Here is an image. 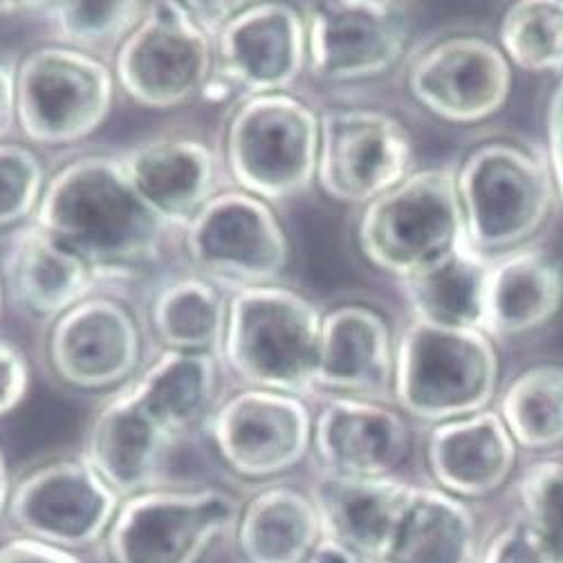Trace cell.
I'll list each match as a JSON object with an SVG mask.
<instances>
[{
	"instance_id": "1",
	"label": "cell",
	"mask_w": 563,
	"mask_h": 563,
	"mask_svg": "<svg viewBox=\"0 0 563 563\" xmlns=\"http://www.w3.org/2000/svg\"><path fill=\"white\" fill-rule=\"evenodd\" d=\"M43 232L81 261L133 265L157 250L155 211L124 168L92 157L52 183L41 205Z\"/></svg>"
},
{
	"instance_id": "2",
	"label": "cell",
	"mask_w": 563,
	"mask_h": 563,
	"mask_svg": "<svg viewBox=\"0 0 563 563\" xmlns=\"http://www.w3.org/2000/svg\"><path fill=\"white\" fill-rule=\"evenodd\" d=\"M396 393L420 420L449 422L481 413L494 398L498 357L483 330L416 319L396 353Z\"/></svg>"
},
{
	"instance_id": "3",
	"label": "cell",
	"mask_w": 563,
	"mask_h": 563,
	"mask_svg": "<svg viewBox=\"0 0 563 563\" xmlns=\"http://www.w3.org/2000/svg\"><path fill=\"white\" fill-rule=\"evenodd\" d=\"M465 216L452 168H424L368 202L360 243L373 265L413 276L465 241Z\"/></svg>"
},
{
	"instance_id": "4",
	"label": "cell",
	"mask_w": 563,
	"mask_h": 563,
	"mask_svg": "<svg viewBox=\"0 0 563 563\" xmlns=\"http://www.w3.org/2000/svg\"><path fill=\"white\" fill-rule=\"evenodd\" d=\"M467 243L483 256L515 250L548 220L556 185L550 166L515 144L476 148L456 176Z\"/></svg>"
},
{
	"instance_id": "5",
	"label": "cell",
	"mask_w": 563,
	"mask_h": 563,
	"mask_svg": "<svg viewBox=\"0 0 563 563\" xmlns=\"http://www.w3.org/2000/svg\"><path fill=\"white\" fill-rule=\"evenodd\" d=\"M222 489H148L126 498L106 534L110 563H200L241 519Z\"/></svg>"
},
{
	"instance_id": "6",
	"label": "cell",
	"mask_w": 563,
	"mask_h": 563,
	"mask_svg": "<svg viewBox=\"0 0 563 563\" xmlns=\"http://www.w3.org/2000/svg\"><path fill=\"white\" fill-rule=\"evenodd\" d=\"M321 323L314 308L286 290H254L236 299L230 357L252 382L303 390L317 379Z\"/></svg>"
},
{
	"instance_id": "7",
	"label": "cell",
	"mask_w": 563,
	"mask_h": 563,
	"mask_svg": "<svg viewBox=\"0 0 563 563\" xmlns=\"http://www.w3.org/2000/svg\"><path fill=\"white\" fill-rule=\"evenodd\" d=\"M319 137V124L303 103L290 97H258L245 103L232 122L234 174L261 196H295L314 176Z\"/></svg>"
},
{
	"instance_id": "8",
	"label": "cell",
	"mask_w": 563,
	"mask_h": 563,
	"mask_svg": "<svg viewBox=\"0 0 563 563\" xmlns=\"http://www.w3.org/2000/svg\"><path fill=\"white\" fill-rule=\"evenodd\" d=\"M120 505L90 463L59 461L21 481L10 517L23 537L73 552L103 539Z\"/></svg>"
},
{
	"instance_id": "9",
	"label": "cell",
	"mask_w": 563,
	"mask_h": 563,
	"mask_svg": "<svg viewBox=\"0 0 563 563\" xmlns=\"http://www.w3.org/2000/svg\"><path fill=\"white\" fill-rule=\"evenodd\" d=\"M413 144L407 129L384 112L334 110L321 122L319 180L349 202H373L411 176Z\"/></svg>"
},
{
	"instance_id": "10",
	"label": "cell",
	"mask_w": 563,
	"mask_h": 563,
	"mask_svg": "<svg viewBox=\"0 0 563 563\" xmlns=\"http://www.w3.org/2000/svg\"><path fill=\"white\" fill-rule=\"evenodd\" d=\"M409 90L435 118L476 124L508 103L512 66L505 52L483 36H449L416 56Z\"/></svg>"
},
{
	"instance_id": "11",
	"label": "cell",
	"mask_w": 563,
	"mask_h": 563,
	"mask_svg": "<svg viewBox=\"0 0 563 563\" xmlns=\"http://www.w3.org/2000/svg\"><path fill=\"white\" fill-rule=\"evenodd\" d=\"M23 129L38 142H73L92 133L110 106V75L70 49H38L19 75Z\"/></svg>"
},
{
	"instance_id": "12",
	"label": "cell",
	"mask_w": 563,
	"mask_h": 563,
	"mask_svg": "<svg viewBox=\"0 0 563 563\" xmlns=\"http://www.w3.org/2000/svg\"><path fill=\"white\" fill-rule=\"evenodd\" d=\"M310 68L325 81L379 77L400 62L407 45L398 3H314L308 16Z\"/></svg>"
},
{
	"instance_id": "13",
	"label": "cell",
	"mask_w": 563,
	"mask_h": 563,
	"mask_svg": "<svg viewBox=\"0 0 563 563\" xmlns=\"http://www.w3.org/2000/svg\"><path fill=\"white\" fill-rule=\"evenodd\" d=\"M120 79L142 103L178 106L205 84L209 47L202 30L176 3L153 5V14L120 52Z\"/></svg>"
},
{
	"instance_id": "14",
	"label": "cell",
	"mask_w": 563,
	"mask_h": 563,
	"mask_svg": "<svg viewBox=\"0 0 563 563\" xmlns=\"http://www.w3.org/2000/svg\"><path fill=\"white\" fill-rule=\"evenodd\" d=\"M222 459L243 476L263 478L295 467L310 444V416L292 398L269 390L241 393L218 413Z\"/></svg>"
},
{
	"instance_id": "15",
	"label": "cell",
	"mask_w": 563,
	"mask_h": 563,
	"mask_svg": "<svg viewBox=\"0 0 563 563\" xmlns=\"http://www.w3.org/2000/svg\"><path fill=\"white\" fill-rule=\"evenodd\" d=\"M189 247L202 267L247 280L274 278L288 261V243L276 218L243 194L209 200L194 222Z\"/></svg>"
},
{
	"instance_id": "16",
	"label": "cell",
	"mask_w": 563,
	"mask_h": 563,
	"mask_svg": "<svg viewBox=\"0 0 563 563\" xmlns=\"http://www.w3.org/2000/svg\"><path fill=\"white\" fill-rule=\"evenodd\" d=\"M416 487L386 478L328 476L314 492L323 537L346 545L362 563H379L396 537Z\"/></svg>"
},
{
	"instance_id": "17",
	"label": "cell",
	"mask_w": 563,
	"mask_h": 563,
	"mask_svg": "<svg viewBox=\"0 0 563 563\" xmlns=\"http://www.w3.org/2000/svg\"><path fill=\"white\" fill-rule=\"evenodd\" d=\"M314 446L332 476L386 478L409 454V429L386 407L336 400L317 420Z\"/></svg>"
},
{
	"instance_id": "18",
	"label": "cell",
	"mask_w": 563,
	"mask_h": 563,
	"mask_svg": "<svg viewBox=\"0 0 563 563\" xmlns=\"http://www.w3.org/2000/svg\"><path fill=\"white\" fill-rule=\"evenodd\" d=\"M172 438L133 386L97 416L90 467L118 496L131 498L153 489Z\"/></svg>"
},
{
	"instance_id": "19",
	"label": "cell",
	"mask_w": 563,
	"mask_h": 563,
	"mask_svg": "<svg viewBox=\"0 0 563 563\" xmlns=\"http://www.w3.org/2000/svg\"><path fill=\"white\" fill-rule=\"evenodd\" d=\"M306 47V30L288 5L250 8L220 34L224 75L256 92L290 86L301 70Z\"/></svg>"
},
{
	"instance_id": "20",
	"label": "cell",
	"mask_w": 563,
	"mask_h": 563,
	"mask_svg": "<svg viewBox=\"0 0 563 563\" xmlns=\"http://www.w3.org/2000/svg\"><path fill=\"white\" fill-rule=\"evenodd\" d=\"M433 478L463 498L487 496L505 485L517 461V442L494 411L440 422L427 444Z\"/></svg>"
},
{
	"instance_id": "21",
	"label": "cell",
	"mask_w": 563,
	"mask_h": 563,
	"mask_svg": "<svg viewBox=\"0 0 563 563\" xmlns=\"http://www.w3.org/2000/svg\"><path fill=\"white\" fill-rule=\"evenodd\" d=\"M137 332L124 308L84 301L52 336L54 364L79 386H106L126 377L137 362Z\"/></svg>"
},
{
	"instance_id": "22",
	"label": "cell",
	"mask_w": 563,
	"mask_h": 563,
	"mask_svg": "<svg viewBox=\"0 0 563 563\" xmlns=\"http://www.w3.org/2000/svg\"><path fill=\"white\" fill-rule=\"evenodd\" d=\"M396 377L390 334L379 314L362 306L334 310L321 323L317 379L349 393H379Z\"/></svg>"
},
{
	"instance_id": "23",
	"label": "cell",
	"mask_w": 563,
	"mask_h": 563,
	"mask_svg": "<svg viewBox=\"0 0 563 563\" xmlns=\"http://www.w3.org/2000/svg\"><path fill=\"white\" fill-rule=\"evenodd\" d=\"M563 303V272L543 252H517L492 265L485 332L515 336L545 325Z\"/></svg>"
},
{
	"instance_id": "24",
	"label": "cell",
	"mask_w": 563,
	"mask_h": 563,
	"mask_svg": "<svg viewBox=\"0 0 563 563\" xmlns=\"http://www.w3.org/2000/svg\"><path fill=\"white\" fill-rule=\"evenodd\" d=\"M321 539L314 498L292 487H269L254 496L236 526L245 563H306Z\"/></svg>"
},
{
	"instance_id": "25",
	"label": "cell",
	"mask_w": 563,
	"mask_h": 563,
	"mask_svg": "<svg viewBox=\"0 0 563 563\" xmlns=\"http://www.w3.org/2000/svg\"><path fill=\"white\" fill-rule=\"evenodd\" d=\"M492 263L467 239L435 263L405 278L416 319L485 332V295Z\"/></svg>"
},
{
	"instance_id": "26",
	"label": "cell",
	"mask_w": 563,
	"mask_h": 563,
	"mask_svg": "<svg viewBox=\"0 0 563 563\" xmlns=\"http://www.w3.org/2000/svg\"><path fill=\"white\" fill-rule=\"evenodd\" d=\"M126 176L155 213L183 218L209 198L213 162L200 142L162 140L129 155Z\"/></svg>"
},
{
	"instance_id": "27",
	"label": "cell",
	"mask_w": 563,
	"mask_h": 563,
	"mask_svg": "<svg viewBox=\"0 0 563 563\" xmlns=\"http://www.w3.org/2000/svg\"><path fill=\"white\" fill-rule=\"evenodd\" d=\"M476 523L452 494L416 489L379 563H474Z\"/></svg>"
},
{
	"instance_id": "28",
	"label": "cell",
	"mask_w": 563,
	"mask_h": 563,
	"mask_svg": "<svg viewBox=\"0 0 563 563\" xmlns=\"http://www.w3.org/2000/svg\"><path fill=\"white\" fill-rule=\"evenodd\" d=\"M12 290L38 312H56L86 290L84 261L45 232L27 234L10 256Z\"/></svg>"
},
{
	"instance_id": "29",
	"label": "cell",
	"mask_w": 563,
	"mask_h": 563,
	"mask_svg": "<svg viewBox=\"0 0 563 563\" xmlns=\"http://www.w3.org/2000/svg\"><path fill=\"white\" fill-rule=\"evenodd\" d=\"M216 371L202 353H172L151 366L135 390L153 416L172 433L191 427L207 409Z\"/></svg>"
},
{
	"instance_id": "30",
	"label": "cell",
	"mask_w": 563,
	"mask_h": 563,
	"mask_svg": "<svg viewBox=\"0 0 563 563\" xmlns=\"http://www.w3.org/2000/svg\"><path fill=\"white\" fill-rule=\"evenodd\" d=\"M515 442L545 449L563 442V368L537 366L505 390L500 413Z\"/></svg>"
},
{
	"instance_id": "31",
	"label": "cell",
	"mask_w": 563,
	"mask_h": 563,
	"mask_svg": "<svg viewBox=\"0 0 563 563\" xmlns=\"http://www.w3.org/2000/svg\"><path fill=\"white\" fill-rule=\"evenodd\" d=\"M500 49L508 62L530 70L563 68V0L515 3L500 21Z\"/></svg>"
},
{
	"instance_id": "32",
	"label": "cell",
	"mask_w": 563,
	"mask_h": 563,
	"mask_svg": "<svg viewBox=\"0 0 563 563\" xmlns=\"http://www.w3.org/2000/svg\"><path fill=\"white\" fill-rule=\"evenodd\" d=\"M153 319L166 344L198 351L220 336L222 303L216 290L200 280H178L159 295Z\"/></svg>"
},
{
	"instance_id": "33",
	"label": "cell",
	"mask_w": 563,
	"mask_h": 563,
	"mask_svg": "<svg viewBox=\"0 0 563 563\" xmlns=\"http://www.w3.org/2000/svg\"><path fill=\"white\" fill-rule=\"evenodd\" d=\"M528 526L543 541L554 563H563V465L539 463L521 481Z\"/></svg>"
},
{
	"instance_id": "34",
	"label": "cell",
	"mask_w": 563,
	"mask_h": 563,
	"mask_svg": "<svg viewBox=\"0 0 563 563\" xmlns=\"http://www.w3.org/2000/svg\"><path fill=\"white\" fill-rule=\"evenodd\" d=\"M62 32L86 45L110 43L137 21L140 3H62L54 5Z\"/></svg>"
},
{
	"instance_id": "35",
	"label": "cell",
	"mask_w": 563,
	"mask_h": 563,
	"mask_svg": "<svg viewBox=\"0 0 563 563\" xmlns=\"http://www.w3.org/2000/svg\"><path fill=\"white\" fill-rule=\"evenodd\" d=\"M41 166L21 146L0 144V228L23 218L36 202Z\"/></svg>"
},
{
	"instance_id": "36",
	"label": "cell",
	"mask_w": 563,
	"mask_h": 563,
	"mask_svg": "<svg viewBox=\"0 0 563 563\" xmlns=\"http://www.w3.org/2000/svg\"><path fill=\"white\" fill-rule=\"evenodd\" d=\"M481 563H554L528 523H515L494 537Z\"/></svg>"
},
{
	"instance_id": "37",
	"label": "cell",
	"mask_w": 563,
	"mask_h": 563,
	"mask_svg": "<svg viewBox=\"0 0 563 563\" xmlns=\"http://www.w3.org/2000/svg\"><path fill=\"white\" fill-rule=\"evenodd\" d=\"M27 388V366L23 357L0 344V413L12 411L25 396Z\"/></svg>"
},
{
	"instance_id": "38",
	"label": "cell",
	"mask_w": 563,
	"mask_h": 563,
	"mask_svg": "<svg viewBox=\"0 0 563 563\" xmlns=\"http://www.w3.org/2000/svg\"><path fill=\"white\" fill-rule=\"evenodd\" d=\"M0 563H81L70 550L54 548L27 537L0 545Z\"/></svg>"
},
{
	"instance_id": "39",
	"label": "cell",
	"mask_w": 563,
	"mask_h": 563,
	"mask_svg": "<svg viewBox=\"0 0 563 563\" xmlns=\"http://www.w3.org/2000/svg\"><path fill=\"white\" fill-rule=\"evenodd\" d=\"M548 151L550 174L556 191L563 196V81L556 86L548 108Z\"/></svg>"
},
{
	"instance_id": "40",
	"label": "cell",
	"mask_w": 563,
	"mask_h": 563,
	"mask_svg": "<svg viewBox=\"0 0 563 563\" xmlns=\"http://www.w3.org/2000/svg\"><path fill=\"white\" fill-rule=\"evenodd\" d=\"M306 563H362V561L340 541L323 537L312 550V554L306 559Z\"/></svg>"
},
{
	"instance_id": "41",
	"label": "cell",
	"mask_w": 563,
	"mask_h": 563,
	"mask_svg": "<svg viewBox=\"0 0 563 563\" xmlns=\"http://www.w3.org/2000/svg\"><path fill=\"white\" fill-rule=\"evenodd\" d=\"M10 498H12L10 496V472H8L3 452H0V517H3V512L8 510Z\"/></svg>"
}]
</instances>
